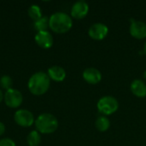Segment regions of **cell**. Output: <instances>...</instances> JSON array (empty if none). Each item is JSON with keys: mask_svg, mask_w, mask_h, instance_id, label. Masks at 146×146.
<instances>
[{"mask_svg": "<svg viewBox=\"0 0 146 146\" xmlns=\"http://www.w3.org/2000/svg\"><path fill=\"white\" fill-rule=\"evenodd\" d=\"M50 79L49 75L44 72H37L33 74L27 83L28 89L31 93L35 96H40L44 94L50 87Z\"/></svg>", "mask_w": 146, "mask_h": 146, "instance_id": "obj_1", "label": "cell"}, {"mask_svg": "<svg viewBox=\"0 0 146 146\" xmlns=\"http://www.w3.org/2000/svg\"><path fill=\"white\" fill-rule=\"evenodd\" d=\"M73 21L67 13L56 12L50 17L49 27L56 33H64L71 29Z\"/></svg>", "mask_w": 146, "mask_h": 146, "instance_id": "obj_2", "label": "cell"}, {"mask_svg": "<svg viewBox=\"0 0 146 146\" xmlns=\"http://www.w3.org/2000/svg\"><path fill=\"white\" fill-rule=\"evenodd\" d=\"M35 127L37 131L41 133L49 134L54 133L58 127V121L55 115L50 113H44L38 116L35 120Z\"/></svg>", "mask_w": 146, "mask_h": 146, "instance_id": "obj_3", "label": "cell"}, {"mask_svg": "<svg viewBox=\"0 0 146 146\" xmlns=\"http://www.w3.org/2000/svg\"><path fill=\"white\" fill-rule=\"evenodd\" d=\"M98 110L104 115H109L115 113L119 108V103L116 98L111 96L101 98L98 102Z\"/></svg>", "mask_w": 146, "mask_h": 146, "instance_id": "obj_4", "label": "cell"}, {"mask_svg": "<svg viewBox=\"0 0 146 146\" xmlns=\"http://www.w3.org/2000/svg\"><path fill=\"white\" fill-rule=\"evenodd\" d=\"M14 120L16 122L17 125L23 127H31L34 122V116L33 114L27 110H18L14 115Z\"/></svg>", "mask_w": 146, "mask_h": 146, "instance_id": "obj_5", "label": "cell"}, {"mask_svg": "<svg viewBox=\"0 0 146 146\" xmlns=\"http://www.w3.org/2000/svg\"><path fill=\"white\" fill-rule=\"evenodd\" d=\"M3 99H4L5 104L8 107L15 109V108H18L21 104L23 101V97L20 91L11 88L5 92Z\"/></svg>", "mask_w": 146, "mask_h": 146, "instance_id": "obj_6", "label": "cell"}, {"mask_svg": "<svg viewBox=\"0 0 146 146\" xmlns=\"http://www.w3.org/2000/svg\"><path fill=\"white\" fill-rule=\"evenodd\" d=\"M109 33V28L108 27L104 24V23H94L92 24L89 30H88V34L89 36L96 40H101L104 39Z\"/></svg>", "mask_w": 146, "mask_h": 146, "instance_id": "obj_7", "label": "cell"}, {"mask_svg": "<svg viewBox=\"0 0 146 146\" xmlns=\"http://www.w3.org/2000/svg\"><path fill=\"white\" fill-rule=\"evenodd\" d=\"M130 33L133 37L142 39L146 38V23L141 21L131 20Z\"/></svg>", "mask_w": 146, "mask_h": 146, "instance_id": "obj_8", "label": "cell"}, {"mask_svg": "<svg viewBox=\"0 0 146 146\" xmlns=\"http://www.w3.org/2000/svg\"><path fill=\"white\" fill-rule=\"evenodd\" d=\"M35 41L38 46L44 49H49L53 45L54 39L51 33L48 31L38 32L35 35Z\"/></svg>", "mask_w": 146, "mask_h": 146, "instance_id": "obj_9", "label": "cell"}, {"mask_svg": "<svg viewBox=\"0 0 146 146\" xmlns=\"http://www.w3.org/2000/svg\"><path fill=\"white\" fill-rule=\"evenodd\" d=\"M89 11V6L85 1H78L74 3L71 9V15L75 19L84 18Z\"/></svg>", "mask_w": 146, "mask_h": 146, "instance_id": "obj_10", "label": "cell"}, {"mask_svg": "<svg viewBox=\"0 0 146 146\" xmlns=\"http://www.w3.org/2000/svg\"><path fill=\"white\" fill-rule=\"evenodd\" d=\"M83 78L87 83L95 85L100 82L102 74L100 71L95 68H87L83 72Z\"/></svg>", "mask_w": 146, "mask_h": 146, "instance_id": "obj_11", "label": "cell"}, {"mask_svg": "<svg viewBox=\"0 0 146 146\" xmlns=\"http://www.w3.org/2000/svg\"><path fill=\"white\" fill-rule=\"evenodd\" d=\"M48 75L50 79L60 82L62 81L66 77V72L63 68L60 66H52L48 69Z\"/></svg>", "mask_w": 146, "mask_h": 146, "instance_id": "obj_12", "label": "cell"}, {"mask_svg": "<svg viewBox=\"0 0 146 146\" xmlns=\"http://www.w3.org/2000/svg\"><path fill=\"white\" fill-rule=\"evenodd\" d=\"M132 92L139 98L146 97V84L141 80H135L131 84Z\"/></svg>", "mask_w": 146, "mask_h": 146, "instance_id": "obj_13", "label": "cell"}, {"mask_svg": "<svg viewBox=\"0 0 146 146\" xmlns=\"http://www.w3.org/2000/svg\"><path fill=\"white\" fill-rule=\"evenodd\" d=\"M95 125H96V127L98 131L100 132H105L107 131L110 127V120L103 115V116H100L98 117L97 120H96V122H95Z\"/></svg>", "mask_w": 146, "mask_h": 146, "instance_id": "obj_14", "label": "cell"}, {"mask_svg": "<svg viewBox=\"0 0 146 146\" xmlns=\"http://www.w3.org/2000/svg\"><path fill=\"white\" fill-rule=\"evenodd\" d=\"M27 142L29 146H38L41 142V137L37 130L32 131L27 137Z\"/></svg>", "mask_w": 146, "mask_h": 146, "instance_id": "obj_15", "label": "cell"}, {"mask_svg": "<svg viewBox=\"0 0 146 146\" xmlns=\"http://www.w3.org/2000/svg\"><path fill=\"white\" fill-rule=\"evenodd\" d=\"M49 20H50V18H48L47 16H42L38 20L35 21H34L35 29L38 30V32L47 31V28L50 27H49Z\"/></svg>", "mask_w": 146, "mask_h": 146, "instance_id": "obj_16", "label": "cell"}, {"mask_svg": "<svg viewBox=\"0 0 146 146\" xmlns=\"http://www.w3.org/2000/svg\"><path fill=\"white\" fill-rule=\"evenodd\" d=\"M28 15L35 21L37 20H38L39 18L42 17V11L41 9L38 5L37 4H33L29 7L28 10Z\"/></svg>", "mask_w": 146, "mask_h": 146, "instance_id": "obj_17", "label": "cell"}, {"mask_svg": "<svg viewBox=\"0 0 146 146\" xmlns=\"http://www.w3.org/2000/svg\"><path fill=\"white\" fill-rule=\"evenodd\" d=\"M12 86H13V80L10 76L5 74L0 78V86L5 91L11 89Z\"/></svg>", "mask_w": 146, "mask_h": 146, "instance_id": "obj_18", "label": "cell"}, {"mask_svg": "<svg viewBox=\"0 0 146 146\" xmlns=\"http://www.w3.org/2000/svg\"><path fill=\"white\" fill-rule=\"evenodd\" d=\"M0 146H15V143L12 139L5 138L0 140Z\"/></svg>", "mask_w": 146, "mask_h": 146, "instance_id": "obj_19", "label": "cell"}, {"mask_svg": "<svg viewBox=\"0 0 146 146\" xmlns=\"http://www.w3.org/2000/svg\"><path fill=\"white\" fill-rule=\"evenodd\" d=\"M5 132V126L3 122L0 121V136H2Z\"/></svg>", "mask_w": 146, "mask_h": 146, "instance_id": "obj_20", "label": "cell"}, {"mask_svg": "<svg viewBox=\"0 0 146 146\" xmlns=\"http://www.w3.org/2000/svg\"><path fill=\"white\" fill-rule=\"evenodd\" d=\"M3 96H4V95L3 94L2 91L0 90V103H1V102H2V100L3 99Z\"/></svg>", "mask_w": 146, "mask_h": 146, "instance_id": "obj_21", "label": "cell"}, {"mask_svg": "<svg viewBox=\"0 0 146 146\" xmlns=\"http://www.w3.org/2000/svg\"><path fill=\"white\" fill-rule=\"evenodd\" d=\"M144 50H145V53L146 54V43L145 44V46H144Z\"/></svg>", "mask_w": 146, "mask_h": 146, "instance_id": "obj_22", "label": "cell"}, {"mask_svg": "<svg viewBox=\"0 0 146 146\" xmlns=\"http://www.w3.org/2000/svg\"><path fill=\"white\" fill-rule=\"evenodd\" d=\"M144 78L146 80V71L145 72V74H144Z\"/></svg>", "mask_w": 146, "mask_h": 146, "instance_id": "obj_23", "label": "cell"}]
</instances>
